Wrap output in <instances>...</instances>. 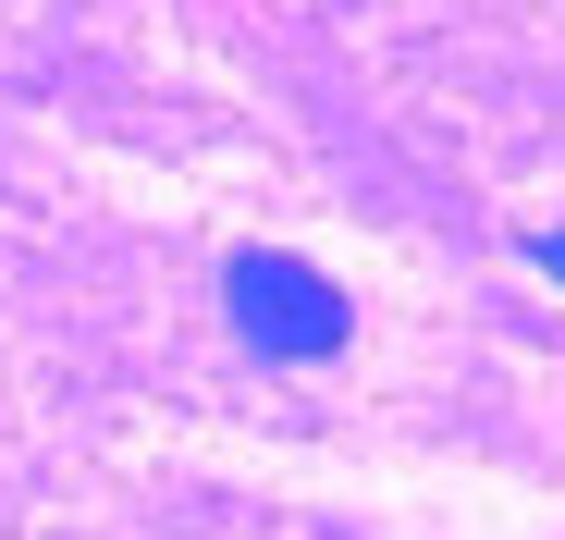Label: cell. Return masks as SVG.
Wrapping results in <instances>:
<instances>
[{
    "label": "cell",
    "instance_id": "2",
    "mask_svg": "<svg viewBox=\"0 0 565 540\" xmlns=\"http://www.w3.org/2000/svg\"><path fill=\"white\" fill-rule=\"evenodd\" d=\"M529 258H541V270H565V234H529Z\"/></svg>",
    "mask_w": 565,
    "mask_h": 540
},
{
    "label": "cell",
    "instance_id": "1",
    "mask_svg": "<svg viewBox=\"0 0 565 540\" xmlns=\"http://www.w3.org/2000/svg\"><path fill=\"white\" fill-rule=\"evenodd\" d=\"M222 307H234V332L258 356H282V369H320V356H344V332H356V307L320 283L308 258H282V246H246L222 270Z\"/></svg>",
    "mask_w": 565,
    "mask_h": 540
}]
</instances>
